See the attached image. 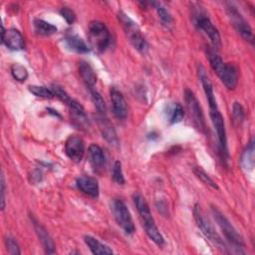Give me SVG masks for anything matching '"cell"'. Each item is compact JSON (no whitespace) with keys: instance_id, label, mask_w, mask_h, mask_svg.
I'll list each match as a JSON object with an SVG mask.
<instances>
[{"instance_id":"cell-1","label":"cell","mask_w":255,"mask_h":255,"mask_svg":"<svg viewBox=\"0 0 255 255\" xmlns=\"http://www.w3.org/2000/svg\"><path fill=\"white\" fill-rule=\"evenodd\" d=\"M197 73L200 83L203 87L204 94L206 96L208 105H209V116L211 119V123L216 130L218 141H219V150L221 153V157L224 160H228V150H227V138H226V129L224 119L218 109L217 102L214 96L212 84L205 72V69L199 64L197 66Z\"/></svg>"},{"instance_id":"cell-2","label":"cell","mask_w":255,"mask_h":255,"mask_svg":"<svg viewBox=\"0 0 255 255\" xmlns=\"http://www.w3.org/2000/svg\"><path fill=\"white\" fill-rule=\"evenodd\" d=\"M212 70L228 90H234L238 83V69L233 64L225 63L214 51L207 53Z\"/></svg>"},{"instance_id":"cell-3","label":"cell","mask_w":255,"mask_h":255,"mask_svg":"<svg viewBox=\"0 0 255 255\" xmlns=\"http://www.w3.org/2000/svg\"><path fill=\"white\" fill-rule=\"evenodd\" d=\"M133 202L136 207V210L139 214V217L142 222V226L146 235L158 246H162L164 244V238L159 232L157 226L154 223V220L151 216L148 204L145 199L138 193L133 194Z\"/></svg>"},{"instance_id":"cell-4","label":"cell","mask_w":255,"mask_h":255,"mask_svg":"<svg viewBox=\"0 0 255 255\" xmlns=\"http://www.w3.org/2000/svg\"><path fill=\"white\" fill-rule=\"evenodd\" d=\"M118 18L122 24V27L125 31V34H126L128 40L132 45V47L139 53H142V54L146 53L147 49H148V45H147L146 40L142 36L136 23L134 21H132L123 11L119 12Z\"/></svg>"},{"instance_id":"cell-5","label":"cell","mask_w":255,"mask_h":255,"mask_svg":"<svg viewBox=\"0 0 255 255\" xmlns=\"http://www.w3.org/2000/svg\"><path fill=\"white\" fill-rule=\"evenodd\" d=\"M212 215L217 222L219 228L221 229L223 235L225 236L226 240L233 246L234 249H237L239 253H244L240 249L244 246V241L242 236L237 232V230L233 227V225L229 222V220L224 216V214L216 207L211 206Z\"/></svg>"},{"instance_id":"cell-6","label":"cell","mask_w":255,"mask_h":255,"mask_svg":"<svg viewBox=\"0 0 255 255\" xmlns=\"http://www.w3.org/2000/svg\"><path fill=\"white\" fill-rule=\"evenodd\" d=\"M88 39L95 50L103 52L110 45L111 34L103 22L92 21L88 28Z\"/></svg>"},{"instance_id":"cell-7","label":"cell","mask_w":255,"mask_h":255,"mask_svg":"<svg viewBox=\"0 0 255 255\" xmlns=\"http://www.w3.org/2000/svg\"><path fill=\"white\" fill-rule=\"evenodd\" d=\"M201 7H197L196 11L193 12L194 23L196 27L201 30L210 40L213 48L219 49L221 47V37L217 30V28L213 25L209 17L206 15L204 11L200 9Z\"/></svg>"},{"instance_id":"cell-8","label":"cell","mask_w":255,"mask_h":255,"mask_svg":"<svg viewBox=\"0 0 255 255\" xmlns=\"http://www.w3.org/2000/svg\"><path fill=\"white\" fill-rule=\"evenodd\" d=\"M193 215H194L195 222H196L198 228L203 233V235L206 238H208L211 242H213L218 248L222 249L223 251H226L227 250V246L225 245V242L217 234V232L215 231L213 226L210 224V222L205 218V216L203 214V211L200 208V205H198V204L194 205Z\"/></svg>"},{"instance_id":"cell-9","label":"cell","mask_w":255,"mask_h":255,"mask_svg":"<svg viewBox=\"0 0 255 255\" xmlns=\"http://www.w3.org/2000/svg\"><path fill=\"white\" fill-rule=\"evenodd\" d=\"M226 12L228 15V18L236 30V32L247 42H249L251 45L254 43V35L252 28L248 24V22L244 19V17L241 15V13L237 10L236 7L229 5L226 8Z\"/></svg>"},{"instance_id":"cell-10","label":"cell","mask_w":255,"mask_h":255,"mask_svg":"<svg viewBox=\"0 0 255 255\" xmlns=\"http://www.w3.org/2000/svg\"><path fill=\"white\" fill-rule=\"evenodd\" d=\"M112 211L118 225L125 231L126 234H132L134 232V224L125 202L121 199H114L112 202Z\"/></svg>"},{"instance_id":"cell-11","label":"cell","mask_w":255,"mask_h":255,"mask_svg":"<svg viewBox=\"0 0 255 255\" xmlns=\"http://www.w3.org/2000/svg\"><path fill=\"white\" fill-rule=\"evenodd\" d=\"M65 152L71 160L80 162L85 154V143L83 138L76 134L70 135L65 142Z\"/></svg>"},{"instance_id":"cell-12","label":"cell","mask_w":255,"mask_h":255,"mask_svg":"<svg viewBox=\"0 0 255 255\" xmlns=\"http://www.w3.org/2000/svg\"><path fill=\"white\" fill-rule=\"evenodd\" d=\"M185 101H186L187 108L190 111V115L193 119L195 126L203 131L205 129V122H204V117H203L201 107H200L196 97L194 96L193 92L188 89L185 90Z\"/></svg>"},{"instance_id":"cell-13","label":"cell","mask_w":255,"mask_h":255,"mask_svg":"<svg viewBox=\"0 0 255 255\" xmlns=\"http://www.w3.org/2000/svg\"><path fill=\"white\" fill-rule=\"evenodd\" d=\"M2 43L12 51H19L25 47V41L19 30L15 28L5 30L2 26Z\"/></svg>"},{"instance_id":"cell-14","label":"cell","mask_w":255,"mask_h":255,"mask_svg":"<svg viewBox=\"0 0 255 255\" xmlns=\"http://www.w3.org/2000/svg\"><path fill=\"white\" fill-rule=\"evenodd\" d=\"M113 113L118 119H126L128 116V105L123 94L116 88L110 90Z\"/></svg>"},{"instance_id":"cell-15","label":"cell","mask_w":255,"mask_h":255,"mask_svg":"<svg viewBox=\"0 0 255 255\" xmlns=\"http://www.w3.org/2000/svg\"><path fill=\"white\" fill-rule=\"evenodd\" d=\"M89 159L93 169L97 173H101L106 168V156L101 146L96 143H92L89 146Z\"/></svg>"},{"instance_id":"cell-16","label":"cell","mask_w":255,"mask_h":255,"mask_svg":"<svg viewBox=\"0 0 255 255\" xmlns=\"http://www.w3.org/2000/svg\"><path fill=\"white\" fill-rule=\"evenodd\" d=\"M34 229L37 233V236L43 246V248L45 249V252L48 254H54L56 249H55V243L52 239V237L50 236V234L48 233V231L46 230V228L39 222L37 221L34 217L31 218Z\"/></svg>"},{"instance_id":"cell-17","label":"cell","mask_w":255,"mask_h":255,"mask_svg":"<svg viewBox=\"0 0 255 255\" xmlns=\"http://www.w3.org/2000/svg\"><path fill=\"white\" fill-rule=\"evenodd\" d=\"M77 187L85 194L97 198L100 193V188H99V183L98 180L95 177L92 176H87L83 175L77 178L76 180Z\"/></svg>"},{"instance_id":"cell-18","label":"cell","mask_w":255,"mask_h":255,"mask_svg":"<svg viewBox=\"0 0 255 255\" xmlns=\"http://www.w3.org/2000/svg\"><path fill=\"white\" fill-rule=\"evenodd\" d=\"M79 73L86 86L89 89H94L97 83V75L93 67L88 62L81 61L79 63Z\"/></svg>"},{"instance_id":"cell-19","label":"cell","mask_w":255,"mask_h":255,"mask_svg":"<svg viewBox=\"0 0 255 255\" xmlns=\"http://www.w3.org/2000/svg\"><path fill=\"white\" fill-rule=\"evenodd\" d=\"M99 127L101 129V132L103 134V137L110 143L113 145H117L119 142L116 130L113 127V125L110 123V121L106 118H104V116H101V118L99 119Z\"/></svg>"},{"instance_id":"cell-20","label":"cell","mask_w":255,"mask_h":255,"mask_svg":"<svg viewBox=\"0 0 255 255\" xmlns=\"http://www.w3.org/2000/svg\"><path fill=\"white\" fill-rule=\"evenodd\" d=\"M84 241L87 244V246L90 248L93 254L96 255H107V254H113V250L107 246L106 244L102 243L95 237L91 235H85L84 236Z\"/></svg>"},{"instance_id":"cell-21","label":"cell","mask_w":255,"mask_h":255,"mask_svg":"<svg viewBox=\"0 0 255 255\" xmlns=\"http://www.w3.org/2000/svg\"><path fill=\"white\" fill-rule=\"evenodd\" d=\"M254 140L251 139L247 145V147L245 148V150L242 152L241 157H240V164L241 167L247 171H250L253 169L254 167V163H255V156H254Z\"/></svg>"},{"instance_id":"cell-22","label":"cell","mask_w":255,"mask_h":255,"mask_svg":"<svg viewBox=\"0 0 255 255\" xmlns=\"http://www.w3.org/2000/svg\"><path fill=\"white\" fill-rule=\"evenodd\" d=\"M65 43L67 47L77 53H88L90 51L88 45L85 43L83 39H81L77 35H68L65 37Z\"/></svg>"},{"instance_id":"cell-23","label":"cell","mask_w":255,"mask_h":255,"mask_svg":"<svg viewBox=\"0 0 255 255\" xmlns=\"http://www.w3.org/2000/svg\"><path fill=\"white\" fill-rule=\"evenodd\" d=\"M34 29L35 32L39 35H43V36H49L54 34L55 32H57V27L54 26L53 24L43 20V19H35L34 20Z\"/></svg>"},{"instance_id":"cell-24","label":"cell","mask_w":255,"mask_h":255,"mask_svg":"<svg viewBox=\"0 0 255 255\" xmlns=\"http://www.w3.org/2000/svg\"><path fill=\"white\" fill-rule=\"evenodd\" d=\"M90 94H91L92 102H93L95 108L97 109V111L99 112V114L101 116H105L106 112H107V107H106V103H105L103 97L101 96V94L95 89H90Z\"/></svg>"},{"instance_id":"cell-25","label":"cell","mask_w":255,"mask_h":255,"mask_svg":"<svg viewBox=\"0 0 255 255\" xmlns=\"http://www.w3.org/2000/svg\"><path fill=\"white\" fill-rule=\"evenodd\" d=\"M29 91L33 95L42 99H52L54 97V93L51 89L44 86H29Z\"/></svg>"},{"instance_id":"cell-26","label":"cell","mask_w":255,"mask_h":255,"mask_svg":"<svg viewBox=\"0 0 255 255\" xmlns=\"http://www.w3.org/2000/svg\"><path fill=\"white\" fill-rule=\"evenodd\" d=\"M152 4L154 5L155 9H156V12H157V15L161 21V23L163 25H170L172 23V17L170 15V13L168 12V10L162 6L159 2H152Z\"/></svg>"},{"instance_id":"cell-27","label":"cell","mask_w":255,"mask_h":255,"mask_svg":"<svg viewBox=\"0 0 255 255\" xmlns=\"http://www.w3.org/2000/svg\"><path fill=\"white\" fill-rule=\"evenodd\" d=\"M193 172H194V174L196 175V177H198L204 184L210 186V187L213 188V189H216V190L219 189V187H218V185L215 183V181H214L203 169H201L200 167H194V168H193Z\"/></svg>"},{"instance_id":"cell-28","label":"cell","mask_w":255,"mask_h":255,"mask_svg":"<svg viewBox=\"0 0 255 255\" xmlns=\"http://www.w3.org/2000/svg\"><path fill=\"white\" fill-rule=\"evenodd\" d=\"M11 74L13 78L19 82H24L28 78V72L26 68L20 64H13L11 66Z\"/></svg>"},{"instance_id":"cell-29","label":"cell","mask_w":255,"mask_h":255,"mask_svg":"<svg viewBox=\"0 0 255 255\" xmlns=\"http://www.w3.org/2000/svg\"><path fill=\"white\" fill-rule=\"evenodd\" d=\"M232 119L237 126H240L244 120V110L238 102H235L232 106Z\"/></svg>"},{"instance_id":"cell-30","label":"cell","mask_w":255,"mask_h":255,"mask_svg":"<svg viewBox=\"0 0 255 255\" xmlns=\"http://www.w3.org/2000/svg\"><path fill=\"white\" fill-rule=\"evenodd\" d=\"M184 116V112H183V108L179 103H175L174 106L171 109V114H170V118L169 121L171 124H175V123H179Z\"/></svg>"},{"instance_id":"cell-31","label":"cell","mask_w":255,"mask_h":255,"mask_svg":"<svg viewBox=\"0 0 255 255\" xmlns=\"http://www.w3.org/2000/svg\"><path fill=\"white\" fill-rule=\"evenodd\" d=\"M113 179L118 183V184H125L126 179L124 177L123 169H122V163L121 161L117 160L114 164L113 168Z\"/></svg>"},{"instance_id":"cell-32","label":"cell","mask_w":255,"mask_h":255,"mask_svg":"<svg viewBox=\"0 0 255 255\" xmlns=\"http://www.w3.org/2000/svg\"><path fill=\"white\" fill-rule=\"evenodd\" d=\"M51 90L54 93V96H56L57 98H59L62 102H64L65 104H69V102L72 100V98L66 93V91L64 89H62V87L58 86V85H53L51 87Z\"/></svg>"},{"instance_id":"cell-33","label":"cell","mask_w":255,"mask_h":255,"mask_svg":"<svg viewBox=\"0 0 255 255\" xmlns=\"http://www.w3.org/2000/svg\"><path fill=\"white\" fill-rule=\"evenodd\" d=\"M5 244H6V248H7V251H8L9 254H12V255H19V254H21L20 247H19L18 243L15 241L14 238H12L10 236L6 237Z\"/></svg>"},{"instance_id":"cell-34","label":"cell","mask_w":255,"mask_h":255,"mask_svg":"<svg viewBox=\"0 0 255 255\" xmlns=\"http://www.w3.org/2000/svg\"><path fill=\"white\" fill-rule=\"evenodd\" d=\"M60 14L67 21L68 24H73L76 21V14L69 7H63L60 9Z\"/></svg>"},{"instance_id":"cell-35","label":"cell","mask_w":255,"mask_h":255,"mask_svg":"<svg viewBox=\"0 0 255 255\" xmlns=\"http://www.w3.org/2000/svg\"><path fill=\"white\" fill-rule=\"evenodd\" d=\"M0 186H1V210H4L5 208V179L4 174H1V180H0Z\"/></svg>"}]
</instances>
